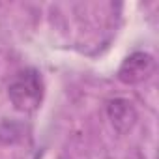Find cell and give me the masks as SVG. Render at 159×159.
<instances>
[{
  "label": "cell",
  "mask_w": 159,
  "mask_h": 159,
  "mask_svg": "<svg viewBox=\"0 0 159 159\" xmlns=\"http://www.w3.org/2000/svg\"><path fill=\"white\" fill-rule=\"evenodd\" d=\"M155 71V58L150 52H133L129 54L120 69H118V79L124 84H139L142 81L152 77V73Z\"/></svg>",
  "instance_id": "7a4b0ae2"
},
{
  "label": "cell",
  "mask_w": 159,
  "mask_h": 159,
  "mask_svg": "<svg viewBox=\"0 0 159 159\" xmlns=\"http://www.w3.org/2000/svg\"><path fill=\"white\" fill-rule=\"evenodd\" d=\"M107 112H109V118H111L114 129L120 131V133L129 131L133 127L135 120H137L135 107L127 99H112L107 107Z\"/></svg>",
  "instance_id": "3957f363"
},
{
  "label": "cell",
  "mask_w": 159,
  "mask_h": 159,
  "mask_svg": "<svg viewBox=\"0 0 159 159\" xmlns=\"http://www.w3.org/2000/svg\"><path fill=\"white\" fill-rule=\"evenodd\" d=\"M43 79L34 67L21 69L13 75L8 86V96L11 105L21 112H34L43 101Z\"/></svg>",
  "instance_id": "6da1fadb"
}]
</instances>
